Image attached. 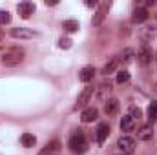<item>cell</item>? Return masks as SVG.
Wrapping results in <instances>:
<instances>
[{"mask_svg": "<svg viewBox=\"0 0 157 155\" xmlns=\"http://www.w3.org/2000/svg\"><path fill=\"white\" fill-rule=\"evenodd\" d=\"M22 60H24V49L22 47H9L2 55V64L6 68H15V66L22 64Z\"/></svg>", "mask_w": 157, "mask_h": 155, "instance_id": "obj_1", "label": "cell"}, {"mask_svg": "<svg viewBox=\"0 0 157 155\" xmlns=\"http://www.w3.org/2000/svg\"><path fill=\"white\" fill-rule=\"evenodd\" d=\"M70 150L73 152V153H78V155H82V153H86L88 152V141H86V137H84V133L78 130V131H75L71 137H70Z\"/></svg>", "mask_w": 157, "mask_h": 155, "instance_id": "obj_2", "label": "cell"}, {"mask_svg": "<svg viewBox=\"0 0 157 155\" xmlns=\"http://www.w3.org/2000/svg\"><path fill=\"white\" fill-rule=\"evenodd\" d=\"M39 33L35 29H29V28H15L11 29V37L13 39H20V40H29V39H35Z\"/></svg>", "mask_w": 157, "mask_h": 155, "instance_id": "obj_3", "label": "cell"}, {"mask_svg": "<svg viewBox=\"0 0 157 155\" xmlns=\"http://www.w3.org/2000/svg\"><path fill=\"white\" fill-rule=\"evenodd\" d=\"M117 146H119V150H121L122 153L130 155V153H133V150H135V139L124 135V137H121V139L117 141Z\"/></svg>", "mask_w": 157, "mask_h": 155, "instance_id": "obj_4", "label": "cell"}, {"mask_svg": "<svg viewBox=\"0 0 157 155\" xmlns=\"http://www.w3.org/2000/svg\"><path fill=\"white\" fill-rule=\"evenodd\" d=\"M110 93H112V84H110V80H108V82L104 80V82L99 84V89H97V95H95V97H97L99 102H106L108 97H110Z\"/></svg>", "mask_w": 157, "mask_h": 155, "instance_id": "obj_5", "label": "cell"}, {"mask_svg": "<svg viewBox=\"0 0 157 155\" xmlns=\"http://www.w3.org/2000/svg\"><path fill=\"white\" fill-rule=\"evenodd\" d=\"M91 95H93V86H86V88L82 89V93L78 95L77 104H75V110H78V108H84V106H86V104L90 102Z\"/></svg>", "mask_w": 157, "mask_h": 155, "instance_id": "obj_6", "label": "cell"}, {"mask_svg": "<svg viewBox=\"0 0 157 155\" xmlns=\"http://www.w3.org/2000/svg\"><path fill=\"white\" fill-rule=\"evenodd\" d=\"M17 11L22 18H29L33 13H35V4L33 2H20L17 6Z\"/></svg>", "mask_w": 157, "mask_h": 155, "instance_id": "obj_7", "label": "cell"}, {"mask_svg": "<svg viewBox=\"0 0 157 155\" xmlns=\"http://www.w3.org/2000/svg\"><path fill=\"white\" fill-rule=\"evenodd\" d=\"M121 130L126 131V133L135 131V130H137V120H135L133 117H130V115H124L122 119H121Z\"/></svg>", "mask_w": 157, "mask_h": 155, "instance_id": "obj_8", "label": "cell"}, {"mask_svg": "<svg viewBox=\"0 0 157 155\" xmlns=\"http://www.w3.org/2000/svg\"><path fill=\"white\" fill-rule=\"evenodd\" d=\"M60 153V141H51L48 146H44L42 150H40L39 155H59Z\"/></svg>", "mask_w": 157, "mask_h": 155, "instance_id": "obj_9", "label": "cell"}, {"mask_svg": "<svg viewBox=\"0 0 157 155\" xmlns=\"http://www.w3.org/2000/svg\"><path fill=\"white\" fill-rule=\"evenodd\" d=\"M137 139L139 141H152L154 139V130H152V124H144L137 130Z\"/></svg>", "mask_w": 157, "mask_h": 155, "instance_id": "obj_10", "label": "cell"}, {"mask_svg": "<svg viewBox=\"0 0 157 155\" xmlns=\"http://www.w3.org/2000/svg\"><path fill=\"white\" fill-rule=\"evenodd\" d=\"M137 59H139V62H141L143 66L150 64V62H152V49H150L148 46H143V47L139 49V53H137Z\"/></svg>", "mask_w": 157, "mask_h": 155, "instance_id": "obj_11", "label": "cell"}, {"mask_svg": "<svg viewBox=\"0 0 157 155\" xmlns=\"http://www.w3.org/2000/svg\"><path fill=\"white\" fill-rule=\"evenodd\" d=\"M108 133H110V126H108L106 122H101V124L97 126V144H104Z\"/></svg>", "mask_w": 157, "mask_h": 155, "instance_id": "obj_12", "label": "cell"}, {"mask_svg": "<svg viewBox=\"0 0 157 155\" xmlns=\"http://www.w3.org/2000/svg\"><path fill=\"white\" fill-rule=\"evenodd\" d=\"M93 75H95V68H93V66H84V68L78 71V80L88 84V82L93 78Z\"/></svg>", "mask_w": 157, "mask_h": 155, "instance_id": "obj_13", "label": "cell"}, {"mask_svg": "<svg viewBox=\"0 0 157 155\" xmlns=\"http://www.w3.org/2000/svg\"><path fill=\"white\" fill-rule=\"evenodd\" d=\"M119 112V100L117 99H108L104 104V113L108 117H113Z\"/></svg>", "mask_w": 157, "mask_h": 155, "instance_id": "obj_14", "label": "cell"}, {"mask_svg": "<svg viewBox=\"0 0 157 155\" xmlns=\"http://www.w3.org/2000/svg\"><path fill=\"white\" fill-rule=\"evenodd\" d=\"M97 115H99V110L97 108H86L84 112H82V115H80V120L82 122H93L95 119H97Z\"/></svg>", "mask_w": 157, "mask_h": 155, "instance_id": "obj_15", "label": "cell"}, {"mask_svg": "<svg viewBox=\"0 0 157 155\" xmlns=\"http://www.w3.org/2000/svg\"><path fill=\"white\" fill-rule=\"evenodd\" d=\"M132 20H133L135 24H143L144 20H148V11H146L144 7H137V9L133 11V17H132Z\"/></svg>", "mask_w": 157, "mask_h": 155, "instance_id": "obj_16", "label": "cell"}, {"mask_svg": "<svg viewBox=\"0 0 157 155\" xmlns=\"http://www.w3.org/2000/svg\"><path fill=\"white\" fill-rule=\"evenodd\" d=\"M20 142H22V146H26V148H33L35 144H37V137L33 135V133H22V137H20Z\"/></svg>", "mask_w": 157, "mask_h": 155, "instance_id": "obj_17", "label": "cell"}, {"mask_svg": "<svg viewBox=\"0 0 157 155\" xmlns=\"http://www.w3.org/2000/svg\"><path fill=\"white\" fill-rule=\"evenodd\" d=\"M119 62H121V60H119V57L110 59V62H108V64L102 68V73H104V75H110V73H113V71L119 68Z\"/></svg>", "mask_w": 157, "mask_h": 155, "instance_id": "obj_18", "label": "cell"}, {"mask_svg": "<svg viewBox=\"0 0 157 155\" xmlns=\"http://www.w3.org/2000/svg\"><path fill=\"white\" fill-rule=\"evenodd\" d=\"M106 9H108V6H101V9L95 13V17H93V20H91V24H93L95 28L102 24V20H104V17H106V15H104V13H106Z\"/></svg>", "mask_w": 157, "mask_h": 155, "instance_id": "obj_19", "label": "cell"}, {"mask_svg": "<svg viewBox=\"0 0 157 155\" xmlns=\"http://www.w3.org/2000/svg\"><path fill=\"white\" fill-rule=\"evenodd\" d=\"M148 120L152 124L157 120V100H152L150 106H148Z\"/></svg>", "mask_w": 157, "mask_h": 155, "instance_id": "obj_20", "label": "cell"}, {"mask_svg": "<svg viewBox=\"0 0 157 155\" xmlns=\"http://www.w3.org/2000/svg\"><path fill=\"white\" fill-rule=\"evenodd\" d=\"M62 28H64L68 33H75V31H78V22L77 20H64Z\"/></svg>", "mask_w": 157, "mask_h": 155, "instance_id": "obj_21", "label": "cell"}, {"mask_svg": "<svg viewBox=\"0 0 157 155\" xmlns=\"http://www.w3.org/2000/svg\"><path fill=\"white\" fill-rule=\"evenodd\" d=\"M9 22H11V15H9V11L0 9V26H6V24H9Z\"/></svg>", "mask_w": 157, "mask_h": 155, "instance_id": "obj_22", "label": "cell"}, {"mask_svg": "<svg viewBox=\"0 0 157 155\" xmlns=\"http://www.w3.org/2000/svg\"><path fill=\"white\" fill-rule=\"evenodd\" d=\"M133 59V49H124L119 57V60H124V62H130Z\"/></svg>", "mask_w": 157, "mask_h": 155, "instance_id": "obj_23", "label": "cell"}, {"mask_svg": "<svg viewBox=\"0 0 157 155\" xmlns=\"http://www.w3.org/2000/svg\"><path fill=\"white\" fill-rule=\"evenodd\" d=\"M130 80V73L128 71H119L117 73V84H124Z\"/></svg>", "mask_w": 157, "mask_h": 155, "instance_id": "obj_24", "label": "cell"}, {"mask_svg": "<svg viewBox=\"0 0 157 155\" xmlns=\"http://www.w3.org/2000/svg\"><path fill=\"white\" fill-rule=\"evenodd\" d=\"M130 117H133L135 120H139V119L143 117V112H141V108H135V106H133V108L130 110Z\"/></svg>", "mask_w": 157, "mask_h": 155, "instance_id": "obj_25", "label": "cell"}, {"mask_svg": "<svg viewBox=\"0 0 157 155\" xmlns=\"http://www.w3.org/2000/svg\"><path fill=\"white\" fill-rule=\"evenodd\" d=\"M59 46H60L62 49H70V47H71V40L66 39V37H62V39L59 40Z\"/></svg>", "mask_w": 157, "mask_h": 155, "instance_id": "obj_26", "label": "cell"}, {"mask_svg": "<svg viewBox=\"0 0 157 155\" xmlns=\"http://www.w3.org/2000/svg\"><path fill=\"white\" fill-rule=\"evenodd\" d=\"M86 6H88V7H95V6H97V2H95V0H88V2H86Z\"/></svg>", "mask_w": 157, "mask_h": 155, "instance_id": "obj_27", "label": "cell"}, {"mask_svg": "<svg viewBox=\"0 0 157 155\" xmlns=\"http://www.w3.org/2000/svg\"><path fill=\"white\" fill-rule=\"evenodd\" d=\"M4 39V33H2V31H0V40Z\"/></svg>", "mask_w": 157, "mask_h": 155, "instance_id": "obj_28", "label": "cell"}, {"mask_svg": "<svg viewBox=\"0 0 157 155\" xmlns=\"http://www.w3.org/2000/svg\"><path fill=\"white\" fill-rule=\"evenodd\" d=\"M122 155H126V153H122Z\"/></svg>", "mask_w": 157, "mask_h": 155, "instance_id": "obj_29", "label": "cell"}, {"mask_svg": "<svg viewBox=\"0 0 157 155\" xmlns=\"http://www.w3.org/2000/svg\"><path fill=\"white\" fill-rule=\"evenodd\" d=\"M155 57H157V55H155Z\"/></svg>", "mask_w": 157, "mask_h": 155, "instance_id": "obj_30", "label": "cell"}]
</instances>
